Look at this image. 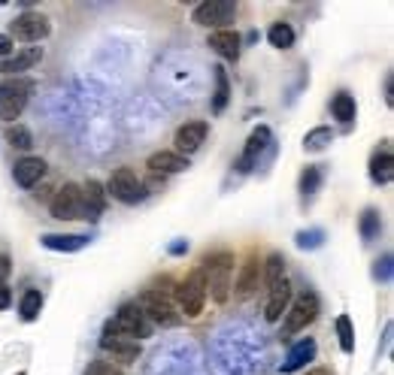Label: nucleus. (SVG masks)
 Instances as JSON below:
<instances>
[{
    "mask_svg": "<svg viewBox=\"0 0 394 375\" xmlns=\"http://www.w3.org/2000/svg\"><path fill=\"white\" fill-rule=\"evenodd\" d=\"M204 281H206V297H213L218 306L231 300L234 288V254L231 251H216L204 260Z\"/></svg>",
    "mask_w": 394,
    "mask_h": 375,
    "instance_id": "f257e3e1",
    "label": "nucleus"
},
{
    "mask_svg": "<svg viewBox=\"0 0 394 375\" xmlns=\"http://www.w3.org/2000/svg\"><path fill=\"white\" fill-rule=\"evenodd\" d=\"M318 297L316 291H300L297 297H291V303L286 309V324H282V339H291L295 333L307 330L309 324L318 318Z\"/></svg>",
    "mask_w": 394,
    "mask_h": 375,
    "instance_id": "f03ea898",
    "label": "nucleus"
},
{
    "mask_svg": "<svg viewBox=\"0 0 394 375\" xmlns=\"http://www.w3.org/2000/svg\"><path fill=\"white\" fill-rule=\"evenodd\" d=\"M176 309L182 318H197L204 312V303H206V281H204V272L195 270L188 272L185 279L176 285Z\"/></svg>",
    "mask_w": 394,
    "mask_h": 375,
    "instance_id": "7ed1b4c3",
    "label": "nucleus"
},
{
    "mask_svg": "<svg viewBox=\"0 0 394 375\" xmlns=\"http://www.w3.org/2000/svg\"><path fill=\"white\" fill-rule=\"evenodd\" d=\"M106 194H113V200H118L125 206H134V203H143L149 191H146L143 179L131 167H118L106 182Z\"/></svg>",
    "mask_w": 394,
    "mask_h": 375,
    "instance_id": "20e7f679",
    "label": "nucleus"
},
{
    "mask_svg": "<svg viewBox=\"0 0 394 375\" xmlns=\"http://www.w3.org/2000/svg\"><path fill=\"white\" fill-rule=\"evenodd\" d=\"M27 100H31V82L22 79H3L0 82V118L13 124L18 115L24 112Z\"/></svg>",
    "mask_w": 394,
    "mask_h": 375,
    "instance_id": "39448f33",
    "label": "nucleus"
},
{
    "mask_svg": "<svg viewBox=\"0 0 394 375\" xmlns=\"http://www.w3.org/2000/svg\"><path fill=\"white\" fill-rule=\"evenodd\" d=\"M113 324H115L118 333L127 336V339H134V342H143V339H149L152 336V324H149V318H146V312L140 309V303H125L115 312Z\"/></svg>",
    "mask_w": 394,
    "mask_h": 375,
    "instance_id": "423d86ee",
    "label": "nucleus"
},
{
    "mask_svg": "<svg viewBox=\"0 0 394 375\" xmlns=\"http://www.w3.org/2000/svg\"><path fill=\"white\" fill-rule=\"evenodd\" d=\"M52 218H58V221H79L82 215H85V203H82V185L76 182H67L64 188L55 191L52 197Z\"/></svg>",
    "mask_w": 394,
    "mask_h": 375,
    "instance_id": "0eeeda50",
    "label": "nucleus"
},
{
    "mask_svg": "<svg viewBox=\"0 0 394 375\" xmlns=\"http://www.w3.org/2000/svg\"><path fill=\"white\" fill-rule=\"evenodd\" d=\"M140 309L146 312V318H149V324H158V327H179L182 324V315H179V309L170 303V297H161L149 288H146L140 297Z\"/></svg>",
    "mask_w": 394,
    "mask_h": 375,
    "instance_id": "6e6552de",
    "label": "nucleus"
},
{
    "mask_svg": "<svg viewBox=\"0 0 394 375\" xmlns=\"http://www.w3.org/2000/svg\"><path fill=\"white\" fill-rule=\"evenodd\" d=\"M195 24L200 27H216V31H227V24L237 18V3L234 0H206V3L195 6Z\"/></svg>",
    "mask_w": 394,
    "mask_h": 375,
    "instance_id": "1a4fd4ad",
    "label": "nucleus"
},
{
    "mask_svg": "<svg viewBox=\"0 0 394 375\" xmlns=\"http://www.w3.org/2000/svg\"><path fill=\"white\" fill-rule=\"evenodd\" d=\"M49 31H52V24L43 13H22L9 22V36L22 40V43H40L49 36Z\"/></svg>",
    "mask_w": 394,
    "mask_h": 375,
    "instance_id": "9d476101",
    "label": "nucleus"
},
{
    "mask_svg": "<svg viewBox=\"0 0 394 375\" xmlns=\"http://www.w3.org/2000/svg\"><path fill=\"white\" fill-rule=\"evenodd\" d=\"M100 348H104L106 354H113L115 360L122 363H134L136 358H140V342L127 339V336H122L115 330L113 321L104 324V333H100Z\"/></svg>",
    "mask_w": 394,
    "mask_h": 375,
    "instance_id": "9b49d317",
    "label": "nucleus"
},
{
    "mask_svg": "<svg viewBox=\"0 0 394 375\" xmlns=\"http://www.w3.org/2000/svg\"><path fill=\"white\" fill-rule=\"evenodd\" d=\"M270 145H273L270 127H267V124L255 127L252 136H249V142H246V149H243V154H240V161H237V170H240V172H252V170L261 163V154L267 152Z\"/></svg>",
    "mask_w": 394,
    "mask_h": 375,
    "instance_id": "f8f14e48",
    "label": "nucleus"
},
{
    "mask_svg": "<svg viewBox=\"0 0 394 375\" xmlns=\"http://www.w3.org/2000/svg\"><path fill=\"white\" fill-rule=\"evenodd\" d=\"M206 133H209L206 122H188V124H182L179 131H176V136H173V142H176V152L182 154V158L195 154L200 145L206 142Z\"/></svg>",
    "mask_w": 394,
    "mask_h": 375,
    "instance_id": "ddd939ff",
    "label": "nucleus"
},
{
    "mask_svg": "<svg viewBox=\"0 0 394 375\" xmlns=\"http://www.w3.org/2000/svg\"><path fill=\"white\" fill-rule=\"evenodd\" d=\"M82 203H85V215H82V221L94 224L97 218L104 215V209H106V188L100 185L97 179H88L85 185H82Z\"/></svg>",
    "mask_w": 394,
    "mask_h": 375,
    "instance_id": "4468645a",
    "label": "nucleus"
},
{
    "mask_svg": "<svg viewBox=\"0 0 394 375\" xmlns=\"http://www.w3.org/2000/svg\"><path fill=\"white\" fill-rule=\"evenodd\" d=\"M40 61H43L40 45H27V49L13 52L9 58L0 61V73H6V76H18V73H24V70H34Z\"/></svg>",
    "mask_w": 394,
    "mask_h": 375,
    "instance_id": "2eb2a0df",
    "label": "nucleus"
},
{
    "mask_svg": "<svg viewBox=\"0 0 394 375\" xmlns=\"http://www.w3.org/2000/svg\"><path fill=\"white\" fill-rule=\"evenodd\" d=\"M258 281H261V260L252 254V258L243 263L240 276H237V285L231 288V291H234V297H237V300L252 297L255 291H258Z\"/></svg>",
    "mask_w": 394,
    "mask_h": 375,
    "instance_id": "dca6fc26",
    "label": "nucleus"
},
{
    "mask_svg": "<svg viewBox=\"0 0 394 375\" xmlns=\"http://www.w3.org/2000/svg\"><path fill=\"white\" fill-rule=\"evenodd\" d=\"M240 45H243V36L237 34V31H213L209 34V49H213L218 58H225V61H237L240 58Z\"/></svg>",
    "mask_w": 394,
    "mask_h": 375,
    "instance_id": "f3484780",
    "label": "nucleus"
},
{
    "mask_svg": "<svg viewBox=\"0 0 394 375\" xmlns=\"http://www.w3.org/2000/svg\"><path fill=\"white\" fill-rule=\"evenodd\" d=\"M146 167L152 172H161V176H176V172H185L191 163L188 158H182L179 152H155L149 161H146Z\"/></svg>",
    "mask_w": 394,
    "mask_h": 375,
    "instance_id": "a211bd4d",
    "label": "nucleus"
},
{
    "mask_svg": "<svg viewBox=\"0 0 394 375\" xmlns=\"http://www.w3.org/2000/svg\"><path fill=\"white\" fill-rule=\"evenodd\" d=\"M43 176H45L43 158H22V161H15V167H13V179L18 188H34Z\"/></svg>",
    "mask_w": 394,
    "mask_h": 375,
    "instance_id": "6ab92c4d",
    "label": "nucleus"
},
{
    "mask_svg": "<svg viewBox=\"0 0 394 375\" xmlns=\"http://www.w3.org/2000/svg\"><path fill=\"white\" fill-rule=\"evenodd\" d=\"M291 303V281L282 279L279 285L270 288V297H267V309H264V318H267L270 324H276L282 315H286V309Z\"/></svg>",
    "mask_w": 394,
    "mask_h": 375,
    "instance_id": "aec40b11",
    "label": "nucleus"
},
{
    "mask_svg": "<svg viewBox=\"0 0 394 375\" xmlns=\"http://www.w3.org/2000/svg\"><path fill=\"white\" fill-rule=\"evenodd\" d=\"M313 358H316V339H309V336H307V339H300L297 345H291L288 358L282 360L279 369L286 372V375H288V372H297V369H304Z\"/></svg>",
    "mask_w": 394,
    "mask_h": 375,
    "instance_id": "412c9836",
    "label": "nucleus"
},
{
    "mask_svg": "<svg viewBox=\"0 0 394 375\" xmlns=\"http://www.w3.org/2000/svg\"><path fill=\"white\" fill-rule=\"evenodd\" d=\"M40 242L52 251H82L91 242V236H85V233H45Z\"/></svg>",
    "mask_w": 394,
    "mask_h": 375,
    "instance_id": "4be33fe9",
    "label": "nucleus"
},
{
    "mask_svg": "<svg viewBox=\"0 0 394 375\" xmlns=\"http://www.w3.org/2000/svg\"><path fill=\"white\" fill-rule=\"evenodd\" d=\"M370 179L377 182V185H388L394 179V161H391V149L388 145H382L379 152H373L370 158Z\"/></svg>",
    "mask_w": 394,
    "mask_h": 375,
    "instance_id": "5701e85b",
    "label": "nucleus"
},
{
    "mask_svg": "<svg viewBox=\"0 0 394 375\" xmlns=\"http://www.w3.org/2000/svg\"><path fill=\"white\" fill-rule=\"evenodd\" d=\"M331 112H334L337 122L352 124V122H355V112H358V106H355V97L346 94V91H337L334 100H331Z\"/></svg>",
    "mask_w": 394,
    "mask_h": 375,
    "instance_id": "b1692460",
    "label": "nucleus"
},
{
    "mask_svg": "<svg viewBox=\"0 0 394 375\" xmlns=\"http://www.w3.org/2000/svg\"><path fill=\"white\" fill-rule=\"evenodd\" d=\"M261 279H264V285H267V291L273 285H279V281L286 279V258H282V254H270V258L261 263Z\"/></svg>",
    "mask_w": 394,
    "mask_h": 375,
    "instance_id": "393cba45",
    "label": "nucleus"
},
{
    "mask_svg": "<svg viewBox=\"0 0 394 375\" xmlns=\"http://www.w3.org/2000/svg\"><path fill=\"white\" fill-rule=\"evenodd\" d=\"M213 79H216V94H213V112H225L227 100H231V82H227V73L222 67H213Z\"/></svg>",
    "mask_w": 394,
    "mask_h": 375,
    "instance_id": "a878e982",
    "label": "nucleus"
},
{
    "mask_svg": "<svg viewBox=\"0 0 394 375\" xmlns=\"http://www.w3.org/2000/svg\"><path fill=\"white\" fill-rule=\"evenodd\" d=\"M358 230H361V240H364V242L379 240V233H382V218H379L377 209H364L361 218H358Z\"/></svg>",
    "mask_w": 394,
    "mask_h": 375,
    "instance_id": "bb28decb",
    "label": "nucleus"
},
{
    "mask_svg": "<svg viewBox=\"0 0 394 375\" xmlns=\"http://www.w3.org/2000/svg\"><path fill=\"white\" fill-rule=\"evenodd\" d=\"M322 182H325V170L318 167V163H313V167H307L304 172H300V194H304V197L309 200L318 188H322Z\"/></svg>",
    "mask_w": 394,
    "mask_h": 375,
    "instance_id": "cd10ccee",
    "label": "nucleus"
},
{
    "mask_svg": "<svg viewBox=\"0 0 394 375\" xmlns=\"http://www.w3.org/2000/svg\"><path fill=\"white\" fill-rule=\"evenodd\" d=\"M331 142H334V131H331V127H313V131L304 136V149L307 152H325Z\"/></svg>",
    "mask_w": 394,
    "mask_h": 375,
    "instance_id": "c85d7f7f",
    "label": "nucleus"
},
{
    "mask_svg": "<svg viewBox=\"0 0 394 375\" xmlns=\"http://www.w3.org/2000/svg\"><path fill=\"white\" fill-rule=\"evenodd\" d=\"M267 40H270V45H276V49H291V45H295V31H291L288 22H276L267 31Z\"/></svg>",
    "mask_w": 394,
    "mask_h": 375,
    "instance_id": "c756f323",
    "label": "nucleus"
},
{
    "mask_svg": "<svg viewBox=\"0 0 394 375\" xmlns=\"http://www.w3.org/2000/svg\"><path fill=\"white\" fill-rule=\"evenodd\" d=\"M6 140L18 152H31V145H34V136H31V131H27L24 124H9L6 127Z\"/></svg>",
    "mask_w": 394,
    "mask_h": 375,
    "instance_id": "7c9ffc66",
    "label": "nucleus"
},
{
    "mask_svg": "<svg viewBox=\"0 0 394 375\" xmlns=\"http://www.w3.org/2000/svg\"><path fill=\"white\" fill-rule=\"evenodd\" d=\"M40 309H43V294H40V291H24L22 303H18V312H22L24 321H36Z\"/></svg>",
    "mask_w": 394,
    "mask_h": 375,
    "instance_id": "2f4dec72",
    "label": "nucleus"
},
{
    "mask_svg": "<svg viewBox=\"0 0 394 375\" xmlns=\"http://www.w3.org/2000/svg\"><path fill=\"white\" fill-rule=\"evenodd\" d=\"M295 245L304 251H313V249H322L325 245V230H318V227H313V230H300L295 236Z\"/></svg>",
    "mask_w": 394,
    "mask_h": 375,
    "instance_id": "473e14b6",
    "label": "nucleus"
},
{
    "mask_svg": "<svg viewBox=\"0 0 394 375\" xmlns=\"http://www.w3.org/2000/svg\"><path fill=\"white\" fill-rule=\"evenodd\" d=\"M337 336H340V348H343L346 354H352V351H355V330H352L349 315H340V318H337Z\"/></svg>",
    "mask_w": 394,
    "mask_h": 375,
    "instance_id": "72a5a7b5",
    "label": "nucleus"
},
{
    "mask_svg": "<svg viewBox=\"0 0 394 375\" xmlns=\"http://www.w3.org/2000/svg\"><path fill=\"white\" fill-rule=\"evenodd\" d=\"M85 375H125V372H122V367H115L113 360H94V363H88Z\"/></svg>",
    "mask_w": 394,
    "mask_h": 375,
    "instance_id": "f704fd0d",
    "label": "nucleus"
},
{
    "mask_svg": "<svg viewBox=\"0 0 394 375\" xmlns=\"http://www.w3.org/2000/svg\"><path fill=\"white\" fill-rule=\"evenodd\" d=\"M373 276L382 279V281H391V254H382V260H377V267H373Z\"/></svg>",
    "mask_w": 394,
    "mask_h": 375,
    "instance_id": "c9c22d12",
    "label": "nucleus"
},
{
    "mask_svg": "<svg viewBox=\"0 0 394 375\" xmlns=\"http://www.w3.org/2000/svg\"><path fill=\"white\" fill-rule=\"evenodd\" d=\"M13 49H15V40L9 34H0V61L3 58H9L13 54Z\"/></svg>",
    "mask_w": 394,
    "mask_h": 375,
    "instance_id": "e433bc0d",
    "label": "nucleus"
},
{
    "mask_svg": "<svg viewBox=\"0 0 394 375\" xmlns=\"http://www.w3.org/2000/svg\"><path fill=\"white\" fill-rule=\"evenodd\" d=\"M9 272H13V260H9V254L0 251V285L9 279Z\"/></svg>",
    "mask_w": 394,
    "mask_h": 375,
    "instance_id": "4c0bfd02",
    "label": "nucleus"
},
{
    "mask_svg": "<svg viewBox=\"0 0 394 375\" xmlns=\"http://www.w3.org/2000/svg\"><path fill=\"white\" fill-rule=\"evenodd\" d=\"M9 303H13V291L6 285H0V309H9Z\"/></svg>",
    "mask_w": 394,
    "mask_h": 375,
    "instance_id": "58836bf2",
    "label": "nucleus"
},
{
    "mask_svg": "<svg viewBox=\"0 0 394 375\" xmlns=\"http://www.w3.org/2000/svg\"><path fill=\"white\" fill-rule=\"evenodd\" d=\"M188 251V242H173L170 245V254H185Z\"/></svg>",
    "mask_w": 394,
    "mask_h": 375,
    "instance_id": "ea45409f",
    "label": "nucleus"
},
{
    "mask_svg": "<svg viewBox=\"0 0 394 375\" xmlns=\"http://www.w3.org/2000/svg\"><path fill=\"white\" fill-rule=\"evenodd\" d=\"M386 103H388V106L394 103V94H391V73L386 76Z\"/></svg>",
    "mask_w": 394,
    "mask_h": 375,
    "instance_id": "a19ab883",
    "label": "nucleus"
},
{
    "mask_svg": "<svg viewBox=\"0 0 394 375\" xmlns=\"http://www.w3.org/2000/svg\"><path fill=\"white\" fill-rule=\"evenodd\" d=\"M307 375H331L328 369H313V372H307Z\"/></svg>",
    "mask_w": 394,
    "mask_h": 375,
    "instance_id": "79ce46f5",
    "label": "nucleus"
}]
</instances>
